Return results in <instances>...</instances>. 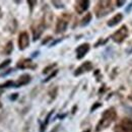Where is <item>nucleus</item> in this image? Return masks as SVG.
<instances>
[{"mask_svg":"<svg viewBox=\"0 0 132 132\" xmlns=\"http://www.w3.org/2000/svg\"><path fill=\"white\" fill-rule=\"evenodd\" d=\"M10 62H11V60L10 59H7V60H5L4 62H2V63H0V70H2V69H4L6 66H8L10 64Z\"/></svg>","mask_w":132,"mask_h":132,"instance_id":"16","label":"nucleus"},{"mask_svg":"<svg viewBox=\"0 0 132 132\" xmlns=\"http://www.w3.org/2000/svg\"><path fill=\"white\" fill-rule=\"evenodd\" d=\"M127 36H128V29L125 26H123L112 35V39L116 43H122Z\"/></svg>","mask_w":132,"mask_h":132,"instance_id":"3","label":"nucleus"},{"mask_svg":"<svg viewBox=\"0 0 132 132\" xmlns=\"http://www.w3.org/2000/svg\"><path fill=\"white\" fill-rule=\"evenodd\" d=\"M122 17L123 15L121 14V13H118V14H116L114 17H112L109 21H108V26L109 27H114L116 24H118L120 21H121V19H122Z\"/></svg>","mask_w":132,"mask_h":132,"instance_id":"13","label":"nucleus"},{"mask_svg":"<svg viewBox=\"0 0 132 132\" xmlns=\"http://www.w3.org/2000/svg\"><path fill=\"white\" fill-rule=\"evenodd\" d=\"M90 19H92V14L90 13H87L86 14V16L85 17H83L82 18V21H81V26H86L89 21H90Z\"/></svg>","mask_w":132,"mask_h":132,"instance_id":"15","label":"nucleus"},{"mask_svg":"<svg viewBox=\"0 0 132 132\" xmlns=\"http://www.w3.org/2000/svg\"><path fill=\"white\" fill-rule=\"evenodd\" d=\"M16 66L18 68H21V69H26V68H35L36 65L33 64L32 60L30 59H22L20 61H18V63L16 64Z\"/></svg>","mask_w":132,"mask_h":132,"instance_id":"8","label":"nucleus"},{"mask_svg":"<svg viewBox=\"0 0 132 132\" xmlns=\"http://www.w3.org/2000/svg\"><path fill=\"white\" fill-rule=\"evenodd\" d=\"M116 117H117V113L113 108L106 110L103 113L102 119L100 120V122L97 125V131H102V130L108 128L110 126V124L115 121Z\"/></svg>","mask_w":132,"mask_h":132,"instance_id":"1","label":"nucleus"},{"mask_svg":"<svg viewBox=\"0 0 132 132\" xmlns=\"http://www.w3.org/2000/svg\"><path fill=\"white\" fill-rule=\"evenodd\" d=\"M29 44H30L29 34L27 32L20 33L19 37H18V48H19V50H24L26 48H28Z\"/></svg>","mask_w":132,"mask_h":132,"instance_id":"5","label":"nucleus"},{"mask_svg":"<svg viewBox=\"0 0 132 132\" xmlns=\"http://www.w3.org/2000/svg\"><path fill=\"white\" fill-rule=\"evenodd\" d=\"M13 50V45H12V42H8L4 48V54L6 55H9Z\"/></svg>","mask_w":132,"mask_h":132,"instance_id":"14","label":"nucleus"},{"mask_svg":"<svg viewBox=\"0 0 132 132\" xmlns=\"http://www.w3.org/2000/svg\"><path fill=\"white\" fill-rule=\"evenodd\" d=\"M2 108V104H1V102H0V109Z\"/></svg>","mask_w":132,"mask_h":132,"instance_id":"19","label":"nucleus"},{"mask_svg":"<svg viewBox=\"0 0 132 132\" xmlns=\"http://www.w3.org/2000/svg\"><path fill=\"white\" fill-rule=\"evenodd\" d=\"M30 81H31V76H30L29 74H23V75H21V76L17 79V81L15 82V85H14V86H22V85L28 84Z\"/></svg>","mask_w":132,"mask_h":132,"instance_id":"11","label":"nucleus"},{"mask_svg":"<svg viewBox=\"0 0 132 132\" xmlns=\"http://www.w3.org/2000/svg\"><path fill=\"white\" fill-rule=\"evenodd\" d=\"M68 21H69V15L63 14L62 16L58 19V21H57V24H56V33L57 34L64 33L66 31V29H67Z\"/></svg>","mask_w":132,"mask_h":132,"instance_id":"4","label":"nucleus"},{"mask_svg":"<svg viewBox=\"0 0 132 132\" xmlns=\"http://www.w3.org/2000/svg\"><path fill=\"white\" fill-rule=\"evenodd\" d=\"M84 132H89V130H87V131H84Z\"/></svg>","mask_w":132,"mask_h":132,"instance_id":"20","label":"nucleus"},{"mask_svg":"<svg viewBox=\"0 0 132 132\" xmlns=\"http://www.w3.org/2000/svg\"><path fill=\"white\" fill-rule=\"evenodd\" d=\"M119 125L127 132H132V120L130 119H123Z\"/></svg>","mask_w":132,"mask_h":132,"instance_id":"12","label":"nucleus"},{"mask_svg":"<svg viewBox=\"0 0 132 132\" xmlns=\"http://www.w3.org/2000/svg\"><path fill=\"white\" fill-rule=\"evenodd\" d=\"M129 99L132 100V94H131V95H130V96H129Z\"/></svg>","mask_w":132,"mask_h":132,"instance_id":"18","label":"nucleus"},{"mask_svg":"<svg viewBox=\"0 0 132 132\" xmlns=\"http://www.w3.org/2000/svg\"><path fill=\"white\" fill-rule=\"evenodd\" d=\"M90 69H93L92 63H90V62H85V63H83L82 65L79 66V67L76 69V71L74 72V75H79V74H81L83 72H86V71H88V70H90Z\"/></svg>","mask_w":132,"mask_h":132,"instance_id":"9","label":"nucleus"},{"mask_svg":"<svg viewBox=\"0 0 132 132\" xmlns=\"http://www.w3.org/2000/svg\"><path fill=\"white\" fill-rule=\"evenodd\" d=\"M112 2L110 1H101L96 6L95 12L98 17H102L106 14H108L110 11H112Z\"/></svg>","mask_w":132,"mask_h":132,"instance_id":"2","label":"nucleus"},{"mask_svg":"<svg viewBox=\"0 0 132 132\" xmlns=\"http://www.w3.org/2000/svg\"><path fill=\"white\" fill-rule=\"evenodd\" d=\"M114 131L115 132H127L124 128H122L120 125H117L115 127V129H114Z\"/></svg>","mask_w":132,"mask_h":132,"instance_id":"17","label":"nucleus"},{"mask_svg":"<svg viewBox=\"0 0 132 132\" xmlns=\"http://www.w3.org/2000/svg\"><path fill=\"white\" fill-rule=\"evenodd\" d=\"M88 50H89V45L88 44H82V45H80L77 49H76V57H77V59H81L83 58L85 55H86V53L88 52Z\"/></svg>","mask_w":132,"mask_h":132,"instance_id":"6","label":"nucleus"},{"mask_svg":"<svg viewBox=\"0 0 132 132\" xmlns=\"http://www.w3.org/2000/svg\"><path fill=\"white\" fill-rule=\"evenodd\" d=\"M44 30H45V24L44 23H39L36 28H34L33 33H34V40L35 41L40 38V36L44 32Z\"/></svg>","mask_w":132,"mask_h":132,"instance_id":"10","label":"nucleus"},{"mask_svg":"<svg viewBox=\"0 0 132 132\" xmlns=\"http://www.w3.org/2000/svg\"><path fill=\"white\" fill-rule=\"evenodd\" d=\"M89 6V1H77L75 4V9L78 13L84 12Z\"/></svg>","mask_w":132,"mask_h":132,"instance_id":"7","label":"nucleus"}]
</instances>
